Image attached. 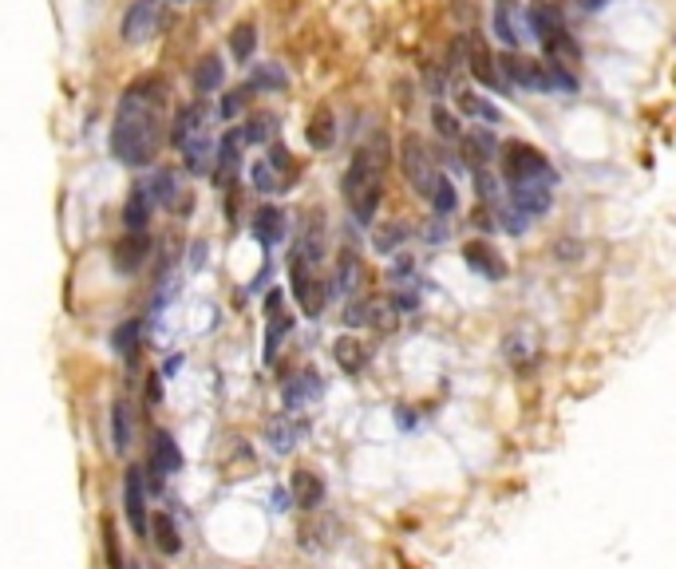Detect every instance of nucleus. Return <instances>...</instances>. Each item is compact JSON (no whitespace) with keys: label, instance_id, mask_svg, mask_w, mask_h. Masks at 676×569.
Returning a JSON list of instances; mask_svg holds the SVG:
<instances>
[{"label":"nucleus","instance_id":"1","mask_svg":"<svg viewBox=\"0 0 676 569\" xmlns=\"http://www.w3.org/2000/svg\"><path fill=\"white\" fill-rule=\"evenodd\" d=\"M167 83L163 76H138L119 99L111 123V155L123 167H151L167 143Z\"/></svg>","mask_w":676,"mask_h":569},{"label":"nucleus","instance_id":"2","mask_svg":"<svg viewBox=\"0 0 676 569\" xmlns=\"http://www.w3.org/2000/svg\"><path fill=\"white\" fill-rule=\"evenodd\" d=\"M384 170H388V143L376 138L361 147L344 170V202L353 210L356 226H373L376 210L384 202Z\"/></svg>","mask_w":676,"mask_h":569},{"label":"nucleus","instance_id":"3","mask_svg":"<svg viewBox=\"0 0 676 569\" xmlns=\"http://www.w3.org/2000/svg\"><path fill=\"white\" fill-rule=\"evenodd\" d=\"M530 32L542 40V48L550 52V59L554 64H562V59H578L581 56V48L574 44V36H569V29H566V20H562V12L550 4V0H534L530 4Z\"/></svg>","mask_w":676,"mask_h":569},{"label":"nucleus","instance_id":"4","mask_svg":"<svg viewBox=\"0 0 676 569\" xmlns=\"http://www.w3.org/2000/svg\"><path fill=\"white\" fill-rule=\"evenodd\" d=\"M502 175L510 187L519 182H554L558 187V170L550 167V158L530 143H507L502 147Z\"/></svg>","mask_w":676,"mask_h":569},{"label":"nucleus","instance_id":"5","mask_svg":"<svg viewBox=\"0 0 676 569\" xmlns=\"http://www.w3.org/2000/svg\"><path fill=\"white\" fill-rule=\"evenodd\" d=\"M400 170H403V178L412 182L415 194H420V198L432 194L440 170H435L432 150H428V143H423L420 135H403V143H400Z\"/></svg>","mask_w":676,"mask_h":569},{"label":"nucleus","instance_id":"6","mask_svg":"<svg viewBox=\"0 0 676 569\" xmlns=\"http://www.w3.org/2000/svg\"><path fill=\"white\" fill-rule=\"evenodd\" d=\"M324 257H329V237H324V222L321 214H309L304 217V226L297 230V242H293V261L289 266H301L309 274H321Z\"/></svg>","mask_w":676,"mask_h":569},{"label":"nucleus","instance_id":"7","mask_svg":"<svg viewBox=\"0 0 676 569\" xmlns=\"http://www.w3.org/2000/svg\"><path fill=\"white\" fill-rule=\"evenodd\" d=\"M123 511H128L131 531L138 538H147V487H143V471L138 467H128V475H123Z\"/></svg>","mask_w":676,"mask_h":569},{"label":"nucleus","instance_id":"8","mask_svg":"<svg viewBox=\"0 0 676 569\" xmlns=\"http://www.w3.org/2000/svg\"><path fill=\"white\" fill-rule=\"evenodd\" d=\"M158 16H163V9H158V0H135L128 12H123V44H143V40H151L158 32Z\"/></svg>","mask_w":676,"mask_h":569},{"label":"nucleus","instance_id":"9","mask_svg":"<svg viewBox=\"0 0 676 569\" xmlns=\"http://www.w3.org/2000/svg\"><path fill=\"white\" fill-rule=\"evenodd\" d=\"M289 277H293V297L297 304L304 309V316H321L324 313V301H329V284L321 281V274H309L301 266H289Z\"/></svg>","mask_w":676,"mask_h":569},{"label":"nucleus","instance_id":"10","mask_svg":"<svg viewBox=\"0 0 676 569\" xmlns=\"http://www.w3.org/2000/svg\"><path fill=\"white\" fill-rule=\"evenodd\" d=\"M499 76H507L510 83H519V88H527V91H546V64L519 56V52H507V56L499 59Z\"/></svg>","mask_w":676,"mask_h":569},{"label":"nucleus","instance_id":"11","mask_svg":"<svg viewBox=\"0 0 676 569\" xmlns=\"http://www.w3.org/2000/svg\"><path fill=\"white\" fill-rule=\"evenodd\" d=\"M463 48H467L470 76L479 79V83H487L490 91H502V88H507V83H502V76H499V64H495V56L487 52V40L470 32V36L463 40Z\"/></svg>","mask_w":676,"mask_h":569},{"label":"nucleus","instance_id":"12","mask_svg":"<svg viewBox=\"0 0 676 569\" xmlns=\"http://www.w3.org/2000/svg\"><path fill=\"white\" fill-rule=\"evenodd\" d=\"M554 202V182H519L510 187V210H519L522 217H542Z\"/></svg>","mask_w":676,"mask_h":569},{"label":"nucleus","instance_id":"13","mask_svg":"<svg viewBox=\"0 0 676 569\" xmlns=\"http://www.w3.org/2000/svg\"><path fill=\"white\" fill-rule=\"evenodd\" d=\"M304 435H309V423L297 420V415H274V420L265 423V443L277 455H289L293 447H301Z\"/></svg>","mask_w":676,"mask_h":569},{"label":"nucleus","instance_id":"14","mask_svg":"<svg viewBox=\"0 0 676 569\" xmlns=\"http://www.w3.org/2000/svg\"><path fill=\"white\" fill-rule=\"evenodd\" d=\"M147 471L155 482H163L167 475H178L182 471V451H178V443L175 435L167 432H155V443H151V462H147Z\"/></svg>","mask_w":676,"mask_h":569},{"label":"nucleus","instance_id":"15","mask_svg":"<svg viewBox=\"0 0 676 569\" xmlns=\"http://www.w3.org/2000/svg\"><path fill=\"white\" fill-rule=\"evenodd\" d=\"M463 261H467L479 277H487V281H502V277H507V261H502L499 249L487 246V242H467V246H463Z\"/></svg>","mask_w":676,"mask_h":569},{"label":"nucleus","instance_id":"16","mask_svg":"<svg viewBox=\"0 0 676 569\" xmlns=\"http://www.w3.org/2000/svg\"><path fill=\"white\" fill-rule=\"evenodd\" d=\"M198 131H207V108L202 103H187V108H178L175 123L167 127V138L175 147H182L187 138H195Z\"/></svg>","mask_w":676,"mask_h":569},{"label":"nucleus","instance_id":"17","mask_svg":"<svg viewBox=\"0 0 676 569\" xmlns=\"http://www.w3.org/2000/svg\"><path fill=\"white\" fill-rule=\"evenodd\" d=\"M289 491H293V502L297 511H321L324 506V482L317 479L313 471H297L293 479H289Z\"/></svg>","mask_w":676,"mask_h":569},{"label":"nucleus","instance_id":"18","mask_svg":"<svg viewBox=\"0 0 676 569\" xmlns=\"http://www.w3.org/2000/svg\"><path fill=\"white\" fill-rule=\"evenodd\" d=\"M321 388H324V383L317 380L313 368H304L301 376H293V380H285L281 400H285V408H289V412H297V408H304V403H309V400H317V395H321Z\"/></svg>","mask_w":676,"mask_h":569},{"label":"nucleus","instance_id":"19","mask_svg":"<svg viewBox=\"0 0 676 569\" xmlns=\"http://www.w3.org/2000/svg\"><path fill=\"white\" fill-rule=\"evenodd\" d=\"M147 254H151V237L147 234H128L115 246V257H111V261H115L119 274H135V269L147 261Z\"/></svg>","mask_w":676,"mask_h":569},{"label":"nucleus","instance_id":"20","mask_svg":"<svg viewBox=\"0 0 676 569\" xmlns=\"http://www.w3.org/2000/svg\"><path fill=\"white\" fill-rule=\"evenodd\" d=\"M333 360L341 364L344 376H361L364 368H368V348H364V341H356V336H336Z\"/></svg>","mask_w":676,"mask_h":569},{"label":"nucleus","instance_id":"21","mask_svg":"<svg viewBox=\"0 0 676 569\" xmlns=\"http://www.w3.org/2000/svg\"><path fill=\"white\" fill-rule=\"evenodd\" d=\"M289 328H293V316L281 313V304H274L269 309V316H265V348H262V360L274 364L277 353H281V341L289 336Z\"/></svg>","mask_w":676,"mask_h":569},{"label":"nucleus","instance_id":"22","mask_svg":"<svg viewBox=\"0 0 676 569\" xmlns=\"http://www.w3.org/2000/svg\"><path fill=\"white\" fill-rule=\"evenodd\" d=\"M182 155H187V170L190 175H207V170H214V138L207 135V131H198L195 138H187L182 143Z\"/></svg>","mask_w":676,"mask_h":569},{"label":"nucleus","instance_id":"23","mask_svg":"<svg viewBox=\"0 0 676 569\" xmlns=\"http://www.w3.org/2000/svg\"><path fill=\"white\" fill-rule=\"evenodd\" d=\"M151 194L147 187H135L128 194V207H123V226H128V234H147V222H151Z\"/></svg>","mask_w":676,"mask_h":569},{"label":"nucleus","instance_id":"24","mask_svg":"<svg viewBox=\"0 0 676 569\" xmlns=\"http://www.w3.org/2000/svg\"><path fill=\"white\" fill-rule=\"evenodd\" d=\"M455 108H459L463 115L479 119V123H490V127H499L502 123V111L495 108L490 99H483L479 91H459V96H455Z\"/></svg>","mask_w":676,"mask_h":569},{"label":"nucleus","instance_id":"25","mask_svg":"<svg viewBox=\"0 0 676 569\" xmlns=\"http://www.w3.org/2000/svg\"><path fill=\"white\" fill-rule=\"evenodd\" d=\"M285 234V214L277 207H262L257 210V217H254V237L262 242L265 249L269 246H277V237Z\"/></svg>","mask_w":676,"mask_h":569},{"label":"nucleus","instance_id":"26","mask_svg":"<svg viewBox=\"0 0 676 569\" xmlns=\"http://www.w3.org/2000/svg\"><path fill=\"white\" fill-rule=\"evenodd\" d=\"M131 443H135V427H131V408L123 400L115 403V412H111V447L115 455H128Z\"/></svg>","mask_w":676,"mask_h":569},{"label":"nucleus","instance_id":"27","mask_svg":"<svg viewBox=\"0 0 676 569\" xmlns=\"http://www.w3.org/2000/svg\"><path fill=\"white\" fill-rule=\"evenodd\" d=\"M459 147H463V158H467L470 167L479 170L483 163H490V155H495V135H490V131H475V135H459Z\"/></svg>","mask_w":676,"mask_h":569},{"label":"nucleus","instance_id":"28","mask_svg":"<svg viewBox=\"0 0 676 569\" xmlns=\"http://www.w3.org/2000/svg\"><path fill=\"white\" fill-rule=\"evenodd\" d=\"M147 534H151V538H155V546H158V550H163V554H167V558L182 554V538H178V526H175V522H170V514H158V518L147 526Z\"/></svg>","mask_w":676,"mask_h":569},{"label":"nucleus","instance_id":"29","mask_svg":"<svg viewBox=\"0 0 676 569\" xmlns=\"http://www.w3.org/2000/svg\"><path fill=\"white\" fill-rule=\"evenodd\" d=\"M222 79H225V64L218 56H202L198 59V68H195V88L198 96H210V91L222 88Z\"/></svg>","mask_w":676,"mask_h":569},{"label":"nucleus","instance_id":"30","mask_svg":"<svg viewBox=\"0 0 676 569\" xmlns=\"http://www.w3.org/2000/svg\"><path fill=\"white\" fill-rule=\"evenodd\" d=\"M155 207H178V175L175 170H158L151 182H143Z\"/></svg>","mask_w":676,"mask_h":569},{"label":"nucleus","instance_id":"31","mask_svg":"<svg viewBox=\"0 0 676 569\" xmlns=\"http://www.w3.org/2000/svg\"><path fill=\"white\" fill-rule=\"evenodd\" d=\"M336 293H356V284H361V261H356L353 249H341V257H336Z\"/></svg>","mask_w":676,"mask_h":569},{"label":"nucleus","instance_id":"32","mask_svg":"<svg viewBox=\"0 0 676 569\" xmlns=\"http://www.w3.org/2000/svg\"><path fill=\"white\" fill-rule=\"evenodd\" d=\"M285 182H289V178H285L269 158H257L254 163V190L257 194H281Z\"/></svg>","mask_w":676,"mask_h":569},{"label":"nucleus","instance_id":"33","mask_svg":"<svg viewBox=\"0 0 676 569\" xmlns=\"http://www.w3.org/2000/svg\"><path fill=\"white\" fill-rule=\"evenodd\" d=\"M428 202H432V210L435 214H455V207H459V190H455V182H451L447 175H440L435 178V187H432V194H428Z\"/></svg>","mask_w":676,"mask_h":569},{"label":"nucleus","instance_id":"34","mask_svg":"<svg viewBox=\"0 0 676 569\" xmlns=\"http://www.w3.org/2000/svg\"><path fill=\"white\" fill-rule=\"evenodd\" d=\"M408 234H412V230L403 226V222H396V226L376 230V234H373V249H376V254H384V257L400 254V246H403V242H408Z\"/></svg>","mask_w":676,"mask_h":569},{"label":"nucleus","instance_id":"35","mask_svg":"<svg viewBox=\"0 0 676 569\" xmlns=\"http://www.w3.org/2000/svg\"><path fill=\"white\" fill-rule=\"evenodd\" d=\"M304 138H309V147H313V150H329V147H333V138H336L333 115H329V111H317L313 123H309V131H304Z\"/></svg>","mask_w":676,"mask_h":569},{"label":"nucleus","instance_id":"36","mask_svg":"<svg viewBox=\"0 0 676 569\" xmlns=\"http://www.w3.org/2000/svg\"><path fill=\"white\" fill-rule=\"evenodd\" d=\"M285 71L277 68V64H265V68H257L254 76H250V83H245V91H285Z\"/></svg>","mask_w":676,"mask_h":569},{"label":"nucleus","instance_id":"37","mask_svg":"<svg viewBox=\"0 0 676 569\" xmlns=\"http://www.w3.org/2000/svg\"><path fill=\"white\" fill-rule=\"evenodd\" d=\"M254 48H257L254 24H242V29H234V36H230V52H234L237 64H245V59L254 56Z\"/></svg>","mask_w":676,"mask_h":569},{"label":"nucleus","instance_id":"38","mask_svg":"<svg viewBox=\"0 0 676 569\" xmlns=\"http://www.w3.org/2000/svg\"><path fill=\"white\" fill-rule=\"evenodd\" d=\"M376 313H380V304L364 297V301H353L348 309H344V324H348V328H364V324L376 321Z\"/></svg>","mask_w":676,"mask_h":569},{"label":"nucleus","instance_id":"39","mask_svg":"<svg viewBox=\"0 0 676 569\" xmlns=\"http://www.w3.org/2000/svg\"><path fill=\"white\" fill-rule=\"evenodd\" d=\"M103 558H108V569H128V561H123V550H119L115 522H111V518H103Z\"/></svg>","mask_w":676,"mask_h":569},{"label":"nucleus","instance_id":"40","mask_svg":"<svg viewBox=\"0 0 676 569\" xmlns=\"http://www.w3.org/2000/svg\"><path fill=\"white\" fill-rule=\"evenodd\" d=\"M490 24H495V32H499V40L507 48H519V29H514V20H510V9H495Z\"/></svg>","mask_w":676,"mask_h":569},{"label":"nucleus","instance_id":"41","mask_svg":"<svg viewBox=\"0 0 676 569\" xmlns=\"http://www.w3.org/2000/svg\"><path fill=\"white\" fill-rule=\"evenodd\" d=\"M138 333H143V324H138V321L119 324V328H115V336H111V344H115V353H123V356H128L131 348H135Z\"/></svg>","mask_w":676,"mask_h":569},{"label":"nucleus","instance_id":"42","mask_svg":"<svg viewBox=\"0 0 676 569\" xmlns=\"http://www.w3.org/2000/svg\"><path fill=\"white\" fill-rule=\"evenodd\" d=\"M432 123H435V131H440L443 138H459L463 131H459V119L451 115L447 108H432Z\"/></svg>","mask_w":676,"mask_h":569},{"label":"nucleus","instance_id":"43","mask_svg":"<svg viewBox=\"0 0 676 569\" xmlns=\"http://www.w3.org/2000/svg\"><path fill=\"white\" fill-rule=\"evenodd\" d=\"M245 96H250V91H230V96H222V108H218V115H222V119H234V115H242V108H245Z\"/></svg>","mask_w":676,"mask_h":569},{"label":"nucleus","instance_id":"44","mask_svg":"<svg viewBox=\"0 0 676 569\" xmlns=\"http://www.w3.org/2000/svg\"><path fill=\"white\" fill-rule=\"evenodd\" d=\"M158 380H163V376H151V383H147V403H151V408L163 400V383H158Z\"/></svg>","mask_w":676,"mask_h":569},{"label":"nucleus","instance_id":"45","mask_svg":"<svg viewBox=\"0 0 676 569\" xmlns=\"http://www.w3.org/2000/svg\"><path fill=\"white\" fill-rule=\"evenodd\" d=\"M574 4H578L581 12H601L609 4V0H574Z\"/></svg>","mask_w":676,"mask_h":569},{"label":"nucleus","instance_id":"46","mask_svg":"<svg viewBox=\"0 0 676 569\" xmlns=\"http://www.w3.org/2000/svg\"><path fill=\"white\" fill-rule=\"evenodd\" d=\"M510 4H514V0H499V9H510Z\"/></svg>","mask_w":676,"mask_h":569},{"label":"nucleus","instance_id":"47","mask_svg":"<svg viewBox=\"0 0 676 569\" xmlns=\"http://www.w3.org/2000/svg\"><path fill=\"white\" fill-rule=\"evenodd\" d=\"M170 4H187V0H170Z\"/></svg>","mask_w":676,"mask_h":569},{"label":"nucleus","instance_id":"48","mask_svg":"<svg viewBox=\"0 0 676 569\" xmlns=\"http://www.w3.org/2000/svg\"><path fill=\"white\" fill-rule=\"evenodd\" d=\"M128 569H138V566H128Z\"/></svg>","mask_w":676,"mask_h":569}]
</instances>
